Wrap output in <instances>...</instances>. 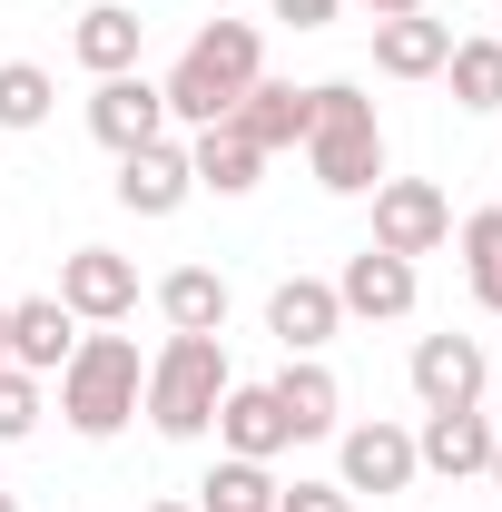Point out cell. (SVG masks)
Instances as JSON below:
<instances>
[{
    "mask_svg": "<svg viewBox=\"0 0 502 512\" xmlns=\"http://www.w3.org/2000/svg\"><path fill=\"white\" fill-rule=\"evenodd\" d=\"M256 79H266V40H256V20H207L188 50H178V69L158 79V99H168V119H178V128H217Z\"/></svg>",
    "mask_w": 502,
    "mask_h": 512,
    "instance_id": "obj_1",
    "label": "cell"
},
{
    "mask_svg": "<svg viewBox=\"0 0 502 512\" xmlns=\"http://www.w3.org/2000/svg\"><path fill=\"white\" fill-rule=\"evenodd\" d=\"M306 168H315L325 197H375L384 188V128H375V99H365L355 79H325V89H315Z\"/></svg>",
    "mask_w": 502,
    "mask_h": 512,
    "instance_id": "obj_2",
    "label": "cell"
},
{
    "mask_svg": "<svg viewBox=\"0 0 502 512\" xmlns=\"http://www.w3.org/2000/svg\"><path fill=\"white\" fill-rule=\"evenodd\" d=\"M227 345L217 335H168L158 345V365H148V384H138V414L168 434V444H197L207 424H217V394H227Z\"/></svg>",
    "mask_w": 502,
    "mask_h": 512,
    "instance_id": "obj_3",
    "label": "cell"
},
{
    "mask_svg": "<svg viewBox=\"0 0 502 512\" xmlns=\"http://www.w3.org/2000/svg\"><path fill=\"white\" fill-rule=\"evenodd\" d=\"M138 384H148V365H138L128 335H79V355L60 365V424L109 444V434L138 424Z\"/></svg>",
    "mask_w": 502,
    "mask_h": 512,
    "instance_id": "obj_4",
    "label": "cell"
},
{
    "mask_svg": "<svg viewBox=\"0 0 502 512\" xmlns=\"http://www.w3.org/2000/svg\"><path fill=\"white\" fill-rule=\"evenodd\" d=\"M453 237V197L434 178H384L375 188V247L384 256H434Z\"/></svg>",
    "mask_w": 502,
    "mask_h": 512,
    "instance_id": "obj_5",
    "label": "cell"
},
{
    "mask_svg": "<svg viewBox=\"0 0 502 512\" xmlns=\"http://www.w3.org/2000/svg\"><path fill=\"white\" fill-rule=\"evenodd\" d=\"M414 404L424 414H473L483 404V335H424L414 345Z\"/></svg>",
    "mask_w": 502,
    "mask_h": 512,
    "instance_id": "obj_6",
    "label": "cell"
},
{
    "mask_svg": "<svg viewBox=\"0 0 502 512\" xmlns=\"http://www.w3.org/2000/svg\"><path fill=\"white\" fill-rule=\"evenodd\" d=\"M89 138L99 148H148V138H168V99H158V79H138V69H119V79H99L89 89Z\"/></svg>",
    "mask_w": 502,
    "mask_h": 512,
    "instance_id": "obj_7",
    "label": "cell"
},
{
    "mask_svg": "<svg viewBox=\"0 0 502 512\" xmlns=\"http://www.w3.org/2000/svg\"><path fill=\"white\" fill-rule=\"evenodd\" d=\"M60 306L79 325H119V316H138V266H128L119 247H79L60 266Z\"/></svg>",
    "mask_w": 502,
    "mask_h": 512,
    "instance_id": "obj_8",
    "label": "cell"
},
{
    "mask_svg": "<svg viewBox=\"0 0 502 512\" xmlns=\"http://www.w3.org/2000/svg\"><path fill=\"white\" fill-rule=\"evenodd\" d=\"M414 256H384V247H355L345 256V276H335V306L345 316H365V325H394V316H414Z\"/></svg>",
    "mask_w": 502,
    "mask_h": 512,
    "instance_id": "obj_9",
    "label": "cell"
},
{
    "mask_svg": "<svg viewBox=\"0 0 502 512\" xmlns=\"http://www.w3.org/2000/svg\"><path fill=\"white\" fill-rule=\"evenodd\" d=\"M335 453H345V473H335V483H345V493H375V503H384V493H404V483L424 473L404 424H345Z\"/></svg>",
    "mask_w": 502,
    "mask_h": 512,
    "instance_id": "obj_10",
    "label": "cell"
},
{
    "mask_svg": "<svg viewBox=\"0 0 502 512\" xmlns=\"http://www.w3.org/2000/svg\"><path fill=\"white\" fill-rule=\"evenodd\" d=\"M188 197H197V168H188V148L148 138V148H128V158H119V207H128V217H178Z\"/></svg>",
    "mask_w": 502,
    "mask_h": 512,
    "instance_id": "obj_11",
    "label": "cell"
},
{
    "mask_svg": "<svg viewBox=\"0 0 502 512\" xmlns=\"http://www.w3.org/2000/svg\"><path fill=\"white\" fill-rule=\"evenodd\" d=\"M227 128L247 138L256 158H276V148H306V128H315V89H286V79H256L247 99L227 109Z\"/></svg>",
    "mask_w": 502,
    "mask_h": 512,
    "instance_id": "obj_12",
    "label": "cell"
},
{
    "mask_svg": "<svg viewBox=\"0 0 502 512\" xmlns=\"http://www.w3.org/2000/svg\"><path fill=\"white\" fill-rule=\"evenodd\" d=\"M276 414H286V444H315V434H345V384L325 375L315 355H286V375L266 384Z\"/></svg>",
    "mask_w": 502,
    "mask_h": 512,
    "instance_id": "obj_13",
    "label": "cell"
},
{
    "mask_svg": "<svg viewBox=\"0 0 502 512\" xmlns=\"http://www.w3.org/2000/svg\"><path fill=\"white\" fill-rule=\"evenodd\" d=\"M335 325H345V306H335V286H325V276H286V286L266 296V335H276L286 355L335 345Z\"/></svg>",
    "mask_w": 502,
    "mask_h": 512,
    "instance_id": "obj_14",
    "label": "cell"
},
{
    "mask_svg": "<svg viewBox=\"0 0 502 512\" xmlns=\"http://www.w3.org/2000/svg\"><path fill=\"white\" fill-rule=\"evenodd\" d=\"M69 355H79V316H69L60 296H20L10 306V365L20 375H60Z\"/></svg>",
    "mask_w": 502,
    "mask_h": 512,
    "instance_id": "obj_15",
    "label": "cell"
},
{
    "mask_svg": "<svg viewBox=\"0 0 502 512\" xmlns=\"http://www.w3.org/2000/svg\"><path fill=\"white\" fill-rule=\"evenodd\" d=\"M207 434L237 453V463H276V453H286V414H276V394H266V384H227Z\"/></svg>",
    "mask_w": 502,
    "mask_h": 512,
    "instance_id": "obj_16",
    "label": "cell"
},
{
    "mask_svg": "<svg viewBox=\"0 0 502 512\" xmlns=\"http://www.w3.org/2000/svg\"><path fill=\"white\" fill-rule=\"evenodd\" d=\"M493 414H483V404H473V414H424V434H414V463H424V473H443V483H463V473H483V463H493Z\"/></svg>",
    "mask_w": 502,
    "mask_h": 512,
    "instance_id": "obj_17",
    "label": "cell"
},
{
    "mask_svg": "<svg viewBox=\"0 0 502 512\" xmlns=\"http://www.w3.org/2000/svg\"><path fill=\"white\" fill-rule=\"evenodd\" d=\"M443 60H453V20H424V10L375 20V69L384 79H434Z\"/></svg>",
    "mask_w": 502,
    "mask_h": 512,
    "instance_id": "obj_18",
    "label": "cell"
},
{
    "mask_svg": "<svg viewBox=\"0 0 502 512\" xmlns=\"http://www.w3.org/2000/svg\"><path fill=\"white\" fill-rule=\"evenodd\" d=\"M138 40H148V20H138V10H119V0L79 10V30H69V50H79V69H89V79H119V69H138Z\"/></svg>",
    "mask_w": 502,
    "mask_h": 512,
    "instance_id": "obj_19",
    "label": "cell"
},
{
    "mask_svg": "<svg viewBox=\"0 0 502 512\" xmlns=\"http://www.w3.org/2000/svg\"><path fill=\"white\" fill-rule=\"evenodd\" d=\"M158 316H168V335H217L227 325V276L217 266H168L158 276Z\"/></svg>",
    "mask_w": 502,
    "mask_h": 512,
    "instance_id": "obj_20",
    "label": "cell"
},
{
    "mask_svg": "<svg viewBox=\"0 0 502 512\" xmlns=\"http://www.w3.org/2000/svg\"><path fill=\"white\" fill-rule=\"evenodd\" d=\"M188 168H197V188H207V197H247V188H256V168H266V158H256L247 138H237V128L217 119V128H197Z\"/></svg>",
    "mask_w": 502,
    "mask_h": 512,
    "instance_id": "obj_21",
    "label": "cell"
},
{
    "mask_svg": "<svg viewBox=\"0 0 502 512\" xmlns=\"http://www.w3.org/2000/svg\"><path fill=\"white\" fill-rule=\"evenodd\" d=\"M276 493H286V483H276L266 463H237V453H217V473L197 483V512H276Z\"/></svg>",
    "mask_w": 502,
    "mask_h": 512,
    "instance_id": "obj_22",
    "label": "cell"
},
{
    "mask_svg": "<svg viewBox=\"0 0 502 512\" xmlns=\"http://www.w3.org/2000/svg\"><path fill=\"white\" fill-rule=\"evenodd\" d=\"M60 109V79L40 60H0V128H50Z\"/></svg>",
    "mask_w": 502,
    "mask_h": 512,
    "instance_id": "obj_23",
    "label": "cell"
},
{
    "mask_svg": "<svg viewBox=\"0 0 502 512\" xmlns=\"http://www.w3.org/2000/svg\"><path fill=\"white\" fill-rule=\"evenodd\" d=\"M453 99H463V109H473V119H493L502 109V40H453Z\"/></svg>",
    "mask_w": 502,
    "mask_h": 512,
    "instance_id": "obj_24",
    "label": "cell"
},
{
    "mask_svg": "<svg viewBox=\"0 0 502 512\" xmlns=\"http://www.w3.org/2000/svg\"><path fill=\"white\" fill-rule=\"evenodd\" d=\"M463 276H473V306H493V316H502V207L463 217Z\"/></svg>",
    "mask_w": 502,
    "mask_h": 512,
    "instance_id": "obj_25",
    "label": "cell"
},
{
    "mask_svg": "<svg viewBox=\"0 0 502 512\" xmlns=\"http://www.w3.org/2000/svg\"><path fill=\"white\" fill-rule=\"evenodd\" d=\"M40 424V375H20V365H0V444H20Z\"/></svg>",
    "mask_w": 502,
    "mask_h": 512,
    "instance_id": "obj_26",
    "label": "cell"
},
{
    "mask_svg": "<svg viewBox=\"0 0 502 512\" xmlns=\"http://www.w3.org/2000/svg\"><path fill=\"white\" fill-rule=\"evenodd\" d=\"M276 512H355V493H345V483H286Z\"/></svg>",
    "mask_w": 502,
    "mask_h": 512,
    "instance_id": "obj_27",
    "label": "cell"
},
{
    "mask_svg": "<svg viewBox=\"0 0 502 512\" xmlns=\"http://www.w3.org/2000/svg\"><path fill=\"white\" fill-rule=\"evenodd\" d=\"M335 10H345V0H276V20H286V30H325Z\"/></svg>",
    "mask_w": 502,
    "mask_h": 512,
    "instance_id": "obj_28",
    "label": "cell"
},
{
    "mask_svg": "<svg viewBox=\"0 0 502 512\" xmlns=\"http://www.w3.org/2000/svg\"><path fill=\"white\" fill-rule=\"evenodd\" d=\"M355 10H375V20H394V10H424V0H355Z\"/></svg>",
    "mask_w": 502,
    "mask_h": 512,
    "instance_id": "obj_29",
    "label": "cell"
},
{
    "mask_svg": "<svg viewBox=\"0 0 502 512\" xmlns=\"http://www.w3.org/2000/svg\"><path fill=\"white\" fill-rule=\"evenodd\" d=\"M0 365H10V306H0Z\"/></svg>",
    "mask_w": 502,
    "mask_h": 512,
    "instance_id": "obj_30",
    "label": "cell"
},
{
    "mask_svg": "<svg viewBox=\"0 0 502 512\" xmlns=\"http://www.w3.org/2000/svg\"><path fill=\"white\" fill-rule=\"evenodd\" d=\"M483 473H493V493H502V444H493V463H483Z\"/></svg>",
    "mask_w": 502,
    "mask_h": 512,
    "instance_id": "obj_31",
    "label": "cell"
},
{
    "mask_svg": "<svg viewBox=\"0 0 502 512\" xmlns=\"http://www.w3.org/2000/svg\"><path fill=\"white\" fill-rule=\"evenodd\" d=\"M148 512H197V503H148Z\"/></svg>",
    "mask_w": 502,
    "mask_h": 512,
    "instance_id": "obj_32",
    "label": "cell"
},
{
    "mask_svg": "<svg viewBox=\"0 0 502 512\" xmlns=\"http://www.w3.org/2000/svg\"><path fill=\"white\" fill-rule=\"evenodd\" d=\"M493 20H502V10H493ZM493 40H502V30H493Z\"/></svg>",
    "mask_w": 502,
    "mask_h": 512,
    "instance_id": "obj_33",
    "label": "cell"
}]
</instances>
